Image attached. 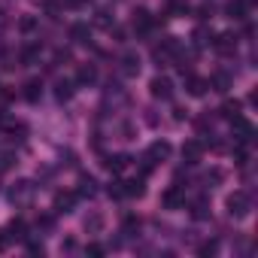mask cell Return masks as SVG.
I'll return each mask as SVG.
<instances>
[{"instance_id":"6da1fadb","label":"cell","mask_w":258,"mask_h":258,"mask_svg":"<svg viewBox=\"0 0 258 258\" xmlns=\"http://www.w3.org/2000/svg\"><path fill=\"white\" fill-rule=\"evenodd\" d=\"M225 207H228V216L231 219H246L252 213V198L246 191H234V195H228Z\"/></svg>"},{"instance_id":"7a4b0ae2","label":"cell","mask_w":258,"mask_h":258,"mask_svg":"<svg viewBox=\"0 0 258 258\" xmlns=\"http://www.w3.org/2000/svg\"><path fill=\"white\" fill-rule=\"evenodd\" d=\"M34 195H37V185H34L31 179H19V182H13V188H10V201H13L16 207H28V204L34 201Z\"/></svg>"},{"instance_id":"3957f363","label":"cell","mask_w":258,"mask_h":258,"mask_svg":"<svg viewBox=\"0 0 258 258\" xmlns=\"http://www.w3.org/2000/svg\"><path fill=\"white\" fill-rule=\"evenodd\" d=\"M170 152H173V149H170V143H167V140H155V143L149 146L146 158H143V161H146V173H149L158 161H167V158H170Z\"/></svg>"},{"instance_id":"277c9868","label":"cell","mask_w":258,"mask_h":258,"mask_svg":"<svg viewBox=\"0 0 258 258\" xmlns=\"http://www.w3.org/2000/svg\"><path fill=\"white\" fill-rule=\"evenodd\" d=\"M149 91H152V97H158V100H170V97H173V82H170L167 76H155V79L149 82Z\"/></svg>"},{"instance_id":"5b68a950","label":"cell","mask_w":258,"mask_h":258,"mask_svg":"<svg viewBox=\"0 0 258 258\" xmlns=\"http://www.w3.org/2000/svg\"><path fill=\"white\" fill-rule=\"evenodd\" d=\"M161 204H164L167 210H179V207L185 204V188H182V185H170V188L161 195Z\"/></svg>"},{"instance_id":"8992f818","label":"cell","mask_w":258,"mask_h":258,"mask_svg":"<svg viewBox=\"0 0 258 258\" xmlns=\"http://www.w3.org/2000/svg\"><path fill=\"white\" fill-rule=\"evenodd\" d=\"M201 158H204V143L201 140H188L182 146V161L185 164H201Z\"/></svg>"},{"instance_id":"52a82bcc","label":"cell","mask_w":258,"mask_h":258,"mask_svg":"<svg viewBox=\"0 0 258 258\" xmlns=\"http://www.w3.org/2000/svg\"><path fill=\"white\" fill-rule=\"evenodd\" d=\"M213 46H216L222 55H231V52L237 49V34H234V31H225V34H219V37L213 40Z\"/></svg>"},{"instance_id":"ba28073f","label":"cell","mask_w":258,"mask_h":258,"mask_svg":"<svg viewBox=\"0 0 258 258\" xmlns=\"http://www.w3.org/2000/svg\"><path fill=\"white\" fill-rule=\"evenodd\" d=\"M76 207V195L73 191H58L55 195V213H73Z\"/></svg>"},{"instance_id":"9c48e42d","label":"cell","mask_w":258,"mask_h":258,"mask_svg":"<svg viewBox=\"0 0 258 258\" xmlns=\"http://www.w3.org/2000/svg\"><path fill=\"white\" fill-rule=\"evenodd\" d=\"M185 88H188V94H191V97H204L210 85H207V79H201V76H191V73H188V76H185Z\"/></svg>"},{"instance_id":"30bf717a","label":"cell","mask_w":258,"mask_h":258,"mask_svg":"<svg viewBox=\"0 0 258 258\" xmlns=\"http://www.w3.org/2000/svg\"><path fill=\"white\" fill-rule=\"evenodd\" d=\"M131 25H134V31L146 34V31L152 28V16H149L146 10H137V13H134V19H131Z\"/></svg>"},{"instance_id":"8fae6325","label":"cell","mask_w":258,"mask_h":258,"mask_svg":"<svg viewBox=\"0 0 258 258\" xmlns=\"http://www.w3.org/2000/svg\"><path fill=\"white\" fill-rule=\"evenodd\" d=\"M207 85H210L213 91H219V94H225V91L231 88V76H228V73H213Z\"/></svg>"},{"instance_id":"7c38bea8","label":"cell","mask_w":258,"mask_h":258,"mask_svg":"<svg viewBox=\"0 0 258 258\" xmlns=\"http://www.w3.org/2000/svg\"><path fill=\"white\" fill-rule=\"evenodd\" d=\"M40 97H43V82H40V79H31V82L25 85V100H28V103H37Z\"/></svg>"},{"instance_id":"4fadbf2b","label":"cell","mask_w":258,"mask_h":258,"mask_svg":"<svg viewBox=\"0 0 258 258\" xmlns=\"http://www.w3.org/2000/svg\"><path fill=\"white\" fill-rule=\"evenodd\" d=\"M121 73L124 76H137L140 73V58L137 55H124L121 58Z\"/></svg>"},{"instance_id":"5bb4252c","label":"cell","mask_w":258,"mask_h":258,"mask_svg":"<svg viewBox=\"0 0 258 258\" xmlns=\"http://www.w3.org/2000/svg\"><path fill=\"white\" fill-rule=\"evenodd\" d=\"M124 195L127 198H143L146 195V182L143 179H127L124 182Z\"/></svg>"},{"instance_id":"9a60e30c","label":"cell","mask_w":258,"mask_h":258,"mask_svg":"<svg viewBox=\"0 0 258 258\" xmlns=\"http://www.w3.org/2000/svg\"><path fill=\"white\" fill-rule=\"evenodd\" d=\"M127 164H131V158H127V155H112V158H106V170H112V173H121Z\"/></svg>"},{"instance_id":"2e32d148","label":"cell","mask_w":258,"mask_h":258,"mask_svg":"<svg viewBox=\"0 0 258 258\" xmlns=\"http://www.w3.org/2000/svg\"><path fill=\"white\" fill-rule=\"evenodd\" d=\"M191 40H195V46H198V49H207V46H213V31H207V28H198Z\"/></svg>"},{"instance_id":"e0dca14e","label":"cell","mask_w":258,"mask_h":258,"mask_svg":"<svg viewBox=\"0 0 258 258\" xmlns=\"http://www.w3.org/2000/svg\"><path fill=\"white\" fill-rule=\"evenodd\" d=\"M97 79V67L94 64H82L79 67V85H91Z\"/></svg>"},{"instance_id":"ac0fdd59","label":"cell","mask_w":258,"mask_h":258,"mask_svg":"<svg viewBox=\"0 0 258 258\" xmlns=\"http://www.w3.org/2000/svg\"><path fill=\"white\" fill-rule=\"evenodd\" d=\"M191 216H195L198 222L207 219V216H210V201H207V198H198V201L191 204Z\"/></svg>"},{"instance_id":"d6986e66","label":"cell","mask_w":258,"mask_h":258,"mask_svg":"<svg viewBox=\"0 0 258 258\" xmlns=\"http://www.w3.org/2000/svg\"><path fill=\"white\" fill-rule=\"evenodd\" d=\"M7 240H28V228H25L22 219H16V222L10 225V237H7Z\"/></svg>"},{"instance_id":"ffe728a7","label":"cell","mask_w":258,"mask_h":258,"mask_svg":"<svg viewBox=\"0 0 258 258\" xmlns=\"http://www.w3.org/2000/svg\"><path fill=\"white\" fill-rule=\"evenodd\" d=\"M225 13L231 19H246V4H243V0H231V4L225 7Z\"/></svg>"},{"instance_id":"44dd1931","label":"cell","mask_w":258,"mask_h":258,"mask_svg":"<svg viewBox=\"0 0 258 258\" xmlns=\"http://www.w3.org/2000/svg\"><path fill=\"white\" fill-rule=\"evenodd\" d=\"M240 109H243V103H240V100H225L219 112H222L225 118H234V115H240Z\"/></svg>"},{"instance_id":"7402d4cb","label":"cell","mask_w":258,"mask_h":258,"mask_svg":"<svg viewBox=\"0 0 258 258\" xmlns=\"http://www.w3.org/2000/svg\"><path fill=\"white\" fill-rule=\"evenodd\" d=\"M70 37H73L76 43H88V37H91V31H88L85 25H73V28H70Z\"/></svg>"},{"instance_id":"603a6c76","label":"cell","mask_w":258,"mask_h":258,"mask_svg":"<svg viewBox=\"0 0 258 258\" xmlns=\"http://www.w3.org/2000/svg\"><path fill=\"white\" fill-rule=\"evenodd\" d=\"M100 228H103V216L100 213H91V219H85V231L88 234H97Z\"/></svg>"},{"instance_id":"cb8c5ba5","label":"cell","mask_w":258,"mask_h":258,"mask_svg":"<svg viewBox=\"0 0 258 258\" xmlns=\"http://www.w3.org/2000/svg\"><path fill=\"white\" fill-rule=\"evenodd\" d=\"M94 191H97V188H94V179H91V176H82V182H79V195H82V198H91Z\"/></svg>"},{"instance_id":"d4e9b609","label":"cell","mask_w":258,"mask_h":258,"mask_svg":"<svg viewBox=\"0 0 258 258\" xmlns=\"http://www.w3.org/2000/svg\"><path fill=\"white\" fill-rule=\"evenodd\" d=\"M58 100H70L73 97V82H58Z\"/></svg>"},{"instance_id":"484cf974","label":"cell","mask_w":258,"mask_h":258,"mask_svg":"<svg viewBox=\"0 0 258 258\" xmlns=\"http://www.w3.org/2000/svg\"><path fill=\"white\" fill-rule=\"evenodd\" d=\"M216 249H219V243L210 240V243H204V246L198 249V255H201V258H210V255H216Z\"/></svg>"},{"instance_id":"4316f807","label":"cell","mask_w":258,"mask_h":258,"mask_svg":"<svg viewBox=\"0 0 258 258\" xmlns=\"http://www.w3.org/2000/svg\"><path fill=\"white\" fill-rule=\"evenodd\" d=\"M106 191H109V198H124V182H118V179H115V182H109V188H106Z\"/></svg>"},{"instance_id":"83f0119b","label":"cell","mask_w":258,"mask_h":258,"mask_svg":"<svg viewBox=\"0 0 258 258\" xmlns=\"http://www.w3.org/2000/svg\"><path fill=\"white\" fill-rule=\"evenodd\" d=\"M37 58H40V49H37V46H31V49H25V55H22V61H25V64H34Z\"/></svg>"},{"instance_id":"f1b7e54d","label":"cell","mask_w":258,"mask_h":258,"mask_svg":"<svg viewBox=\"0 0 258 258\" xmlns=\"http://www.w3.org/2000/svg\"><path fill=\"white\" fill-rule=\"evenodd\" d=\"M134 231H140V219H127V222H124V234L134 237Z\"/></svg>"},{"instance_id":"f546056e","label":"cell","mask_w":258,"mask_h":258,"mask_svg":"<svg viewBox=\"0 0 258 258\" xmlns=\"http://www.w3.org/2000/svg\"><path fill=\"white\" fill-rule=\"evenodd\" d=\"M85 252H88V255H103V246H100V243H88Z\"/></svg>"},{"instance_id":"4dcf8cb0","label":"cell","mask_w":258,"mask_h":258,"mask_svg":"<svg viewBox=\"0 0 258 258\" xmlns=\"http://www.w3.org/2000/svg\"><path fill=\"white\" fill-rule=\"evenodd\" d=\"M28 252H31V255H43V246H37V243H31V246H28Z\"/></svg>"},{"instance_id":"1f68e13d","label":"cell","mask_w":258,"mask_h":258,"mask_svg":"<svg viewBox=\"0 0 258 258\" xmlns=\"http://www.w3.org/2000/svg\"><path fill=\"white\" fill-rule=\"evenodd\" d=\"M4 31H7V13L0 10V34H4Z\"/></svg>"},{"instance_id":"d6a6232c","label":"cell","mask_w":258,"mask_h":258,"mask_svg":"<svg viewBox=\"0 0 258 258\" xmlns=\"http://www.w3.org/2000/svg\"><path fill=\"white\" fill-rule=\"evenodd\" d=\"M4 249H7V234L0 231V252H4Z\"/></svg>"}]
</instances>
